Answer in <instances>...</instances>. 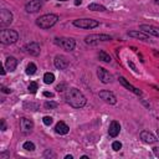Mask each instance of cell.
<instances>
[{
  "mask_svg": "<svg viewBox=\"0 0 159 159\" xmlns=\"http://www.w3.org/2000/svg\"><path fill=\"white\" fill-rule=\"evenodd\" d=\"M65 99L73 108H81L87 102L83 93L77 88H67V91L65 93Z\"/></svg>",
  "mask_w": 159,
  "mask_h": 159,
  "instance_id": "6da1fadb",
  "label": "cell"
},
{
  "mask_svg": "<svg viewBox=\"0 0 159 159\" xmlns=\"http://www.w3.org/2000/svg\"><path fill=\"white\" fill-rule=\"evenodd\" d=\"M59 20V16L55 14H46V15H42L40 16L38 20H36V25L41 29H50L52 28Z\"/></svg>",
  "mask_w": 159,
  "mask_h": 159,
  "instance_id": "7a4b0ae2",
  "label": "cell"
},
{
  "mask_svg": "<svg viewBox=\"0 0 159 159\" xmlns=\"http://www.w3.org/2000/svg\"><path fill=\"white\" fill-rule=\"evenodd\" d=\"M19 40V34L15 30H1L0 31V41L4 45H11Z\"/></svg>",
  "mask_w": 159,
  "mask_h": 159,
  "instance_id": "3957f363",
  "label": "cell"
},
{
  "mask_svg": "<svg viewBox=\"0 0 159 159\" xmlns=\"http://www.w3.org/2000/svg\"><path fill=\"white\" fill-rule=\"evenodd\" d=\"M55 44L57 46L62 47V49L66 50V51H72L73 49H75V46H76L75 40L70 39V38H56L55 39Z\"/></svg>",
  "mask_w": 159,
  "mask_h": 159,
  "instance_id": "277c9868",
  "label": "cell"
},
{
  "mask_svg": "<svg viewBox=\"0 0 159 159\" xmlns=\"http://www.w3.org/2000/svg\"><path fill=\"white\" fill-rule=\"evenodd\" d=\"M73 25L80 29H94L98 26V21L92 19H77L73 20Z\"/></svg>",
  "mask_w": 159,
  "mask_h": 159,
  "instance_id": "5b68a950",
  "label": "cell"
},
{
  "mask_svg": "<svg viewBox=\"0 0 159 159\" xmlns=\"http://www.w3.org/2000/svg\"><path fill=\"white\" fill-rule=\"evenodd\" d=\"M112 40V38L108 35H104V34H92V35H88L86 36L84 39V42L88 45H94V44H98L101 41H109Z\"/></svg>",
  "mask_w": 159,
  "mask_h": 159,
  "instance_id": "8992f818",
  "label": "cell"
},
{
  "mask_svg": "<svg viewBox=\"0 0 159 159\" xmlns=\"http://www.w3.org/2000/svg\"><path fill=\"white\" fill-rule=\"evenodd\" d=\"M97 76L101 80V82H103V83H111V82H113V76L111 75V73L106 70V68H103V67H98L97 68Z\"/></svg>",
  "mask_w": 159,
  "mask_h": 159,
  "instance_id": "52a82bcc",
  "label": "cell"
},
{
  "mask_svg": "<svg viewBox=\"0 0 159 159\" xmlns=\"http://www.w3.org/2000/svg\"><path fill=\"white\" fill-rule=\"evenodd\" d=\"M13 23V14L9 11L6 9H3L1 11H0V25L5 28V26H8Z\"/></svg>",
  "mask_w": 159,
  "mask_h": 159,
  "instance_id": "ba28073f",
  "label": "cell"
},
{
  "mask_svg": "<svg viewBox=\"0 0 159 159\" xmlns=\"http://www.w3.org/2000/svg\"><path fill=\"white\" fill-rule=\"evenodd\" d=\"M34 128V122L29 118H20V129L24 134L31 133V131Z\"/></svg>",
  "mask_w": 159,
  "mask_h": 159,
  "instance_id": "9c48e42d",
  "label": "cell"
},
{
  "mask_svg": "<svg viewBox=\"0 0 159 159\" xmlns=\"http://www.w3.org/2000/svg\"><path fill=\"white\" fill-rule=\"evenodd\" d=\"M24 50L28 52V54L33 55V56H39L40 52H41V49H40V45L38 42H29L24 46Z\"/></svg>",
  "mask_w": 159,
  "mask_h": 159,
  "instance_id": "30bf717a",
  "label": "cell"
},
{
  "mask_svg": "<svg viewBox=\"0 0 159 159\" xmlns=\"http://www.w3.org/2000/svg\"><path fill=\"white\" fill-rule=\"evenodd\" d=\"M141 31L146 33L148 35H152V36H155V38H159V28L154 25H147V24H143L141 25Z\"/></svg>",
  "mask_w": 159,
  "mask_h": 159,
  "instance_id": "8fae6325",
  "label": "cell"
},
{
  "mask_svg": "<svg viewBox=\"0 0 159 159\" xmlns=\"http://www.w3.org/2000/svg\"><path fill=\"white\" fill-rule=\"evenodd\" d=\"M98 96L102 98L104 102H107L109 104H116L117 103V98H116L114 94L112 92H109V91H101L98 93Z\"/></svg>",
  "mask_w": 159,
  "mask_h": 159,
  "instance_id": "7c38bea8",
  "label": "cell"
},
{
  "mask_svg": "<svg viewBox=\"0 0 159 159\" xmlns=\"http://www.w3.org/2000/svg\"><path fill=\"white\" fill-rule=\"evenodd\" d=\"M54 63H55V67L59 68V70H66L67 66H68V60L65 56L57 55L55 57V60H54Z\"/></svg>",
  "mask_w": 159,
  "mask_h": 159,
  "instance_id": "4fadbf2b",
  "label": "cell"
},
{
  "mask_svg": "<svg viewBox=\"0 0 159 159\" xmlns=\"http://www.w3.org/2000/svg\"><path fill=\"white\" fill-rule=\"evenodd\" d=\"M141 139L146 143H149V144H153V143H155L158 141L157 137L149 131H142L141 132Z\"/></svg>",
  "mask_w": 159,
  "mask_h": 159,
  "instance_id": "5bb4252c",
  "label": "cell"
},
{
  "mask_svg": "<svg viewBox=\"0 0 159 159\" xmlns=\"http://www.w3.org/2000/svg\"><path fill=\"white\" fill-rule=\"evenodd\" d=\"M26 11L28 13H36V11H39V10L41 9V1L40 0H31L30 3L26 4Z\"/></svg>",
  "mask_w": 159,
  "mask_h": 159,
  "instance_id": "9a60e30c",
  "label": "cell"
},
{
  "mask_svg": "<svg viewBox=\"0 0 159 159\" xmlns=\"http://www.w3.org/2000/svg\"><path fill=\"white\" fill-rule=\"evenodd\" d=\"M118 80H119V82L122 83V86H124L127 89H129L131 92H133L134 94H137V96H141V94H142V91H141V89L136 88L134 86H132V84H131L128 81H127V80H126L124 77H119Z\"/></svg>",
  "mask_w": 159,
  "mask_h": 159,
  "instance_id": "2e32d148",
  "label": "cell"
},
{
  "mask_svg": "<svg viewBox=\"0 0 159 159\" xmlns=\"http://www.w3.org/2000/svg\"><path fill=\"white\" fill-rule=\"evenodd\" d=\"M119 131H121V124L118 123L117 121H112L109 124V129H108V134L111 137H117L119 134Z\"/></svg>",
  "mask_w": 159,
  "mask_h": 159,
  "instance_id": "e0dca14e",
  "label": "cell"
},
{
  "mask_svg": "<svg viewBox=\"0 0 159 159\" xmlns=\"http://www.w3.org/2000/svg\"><path fill=\"white\" fill-rule=\"evenodd\" d=\"M16 66H18V60L13 56H9L6 59V61H5V67H6V70L13 72L15 68H16Z\"/></svg>",
  "mask_w": 159,
  "mask_h": 159,
  "instance_id": "ac0fdd59",
  "label": "cell"
},
{
  "mask_svg": "<svg viewBox=\"0 0 159 159\" xmlns=\"http://www.w3.org/2000/svg\"><path fill=\"white\" fill-rule=\"evenodd\" d=\"M55 131H56V133L63 136V134H67L68 132H70V127H68L65 122H59L55 127Z\"/></svg>",
  "mask_w": 159,
  "mask_h": 159,
  "instance_id": "d6986e66",
  "label": "cell"
},
{
  "mask_svg": "<svg viewBox=\"0 0 159 159\" xmlns=\"http://www.w3.org/2000/svg\"><path fill=\"white\" fill-rule=\"evenodd\" d=\"M129 36H132V38H136V39H141V40H149V35L143 33V31H129L128 33Z\"/></svg>",
  "mask_w": 159,
  "mask_h": 159,
  "instance_id": "ffe728a7",
  "label": "cell"
},
{
  "mask_svg": "<svg viewBox=\"0 0 159 159\" xmlns=\"http://www.w3.org/2000/svg\"><path fill=\"white\" fill-rule=\"evenodd\" d=\"M88 9L92 10V11H106V8L103 5H99V4H89Z\"/></svg>",
  "mask_w": 159,
  "mask_h": 159,
  "instance_id": "44dd1931",
  "label": "cell"
},
{
  "mask_svg": "<svg viewBox=\"0 0 159 159\" xmlns=\"http://www.w3.org/2000/svg\"><path fill=\"white\" fill-rule=\"evenodd\" d=\"M55 81V75L54 73H51V72H46L45 75H44V82L47 83V84H50Z\"/></svg>",
  "mask_w": 159,
  "mask_h": 159,
  "instance_id": "7402d4cb",
  "label": "cell"
},
{
  "mask_svg": "<svg viewBox=\"0 0 159 159\" xmlns=\"http://www.w3.org/2000/svg\"><path fill=\"white\" fill-rule=\"evenodd\" d=\"M98 59L101 61H103V62H111V56L108 54H106L104 51H99V54H98Z\"/></svg>",
  "mask_w": 159,
  "mask_h": 159,
  "instance_id": "603a6c76",
  "label": "cell"
},
{
  "mask_svg": "<svg viewBox=\"0 0 159 159\" xmlns=\"http://www.w3.org/2000/svg\"><path fill=\"white\" fill-rule=\"evenodd\" d=\"M35 72H36V65L33 62H30L28 67H26V73H28V75H34Z\"/></svg>",
  "mask_w": 159,
  "mask_h": 159,
  "instance_id": "cb8c5ba5",
  "label": "cell"
},
{
  "mask_svg": "<svg viewBox=\"0 0 159 159\" xmlns=\"http://www.w3.org/2000/svg\"><path fill=\"white\" fill-rule=\"evenodd\" d=\"M23 147H24V149L29 150V152H33V150H35V144H34L33 142H25Z\"/></svg>",
  "mask_w": 159,
  "mask_h": 159,
  "instance_id": "d4e9b609",
  "label": "cell"
},
{
  "mask_svg": "<svg viewBox=\"0 0 159 159\" xmlns=\"http://www.w3.org/2000/svg\"><path fill=\"white\" fill-rule=\"evenodd\" d=\"M38 88H39V86H38V83H36V82H30L29 87H28V89H29L30 93H36Z\"/></svg>",
  "mask_w": 159,
  "mask_h": 159,
  "instance_id": "484cf974",
  "label": "cell"
},
{
  "mask_svg": "<svg viewBox=\"0 0 159 159\" xmlns=\"http://www.w3.org/2000/svg\"><path fill=\"white\" fill-rule=\"evenodd\" d=\"M57 104L56 102H52V101H47V102L45 103V108L46 109H52V108H56L57 107Z\"/></svg>",
  "mask_w": 159,
  "mask_h": 159,
  "instance_id": "4316f807",
  "label": "cell"
},
{
  "mask_svg": "<svg viewBox=\"0 0 159 159\" xmlns=\"http://www.w3.org/2000/svg\"><path fill=\"white\" fill-rule=\"evenodd\" d=\"M25 109H28V111H31L30 108H33V111H36L38 109V104H34V103H25Z\"/></svg>",
  "mask_w": 159,
  "mask_h": 159,
  "instance_id": "83f0119b",
  "label": "cell"
},
{
  "mask_svg": "<svg viewBox=\"0 0 159 159\" xmlns=\"http://www.w3.org/2000/svg\"><path fill=\"white\" fill-rule=\"evenodd\" d=\"M42 122H44L45 126H51V124H52V118L49 117V116H46V117L42 118Z\"/></svg>",
  "mask_w": 159,
  "mask_h": 159,
  "instance_id": "f1b7e54d",
  "label": "cell"
},
{
  "mask_svg": "<svg viewBox=\"0 0 159 159\" xmlns=\"http://www.w3.org/2000/svg\"><path fill=\"white\" fill-rule=\"evenodd\" d=\"M112 148H113V150H116V152H117V150H119L121 148H122V143H121V142H117V141H116V142H113Z\"/></svg>",
  "mask_w": 159,
  "mask_h": 159,
  "instance_id": "f546056e",
  "label": "cell"
},
{
  "mask_svg": "<svg viewBox=\"0 0 159 159\" xmlns=\"http://www.w3.org/2000/svg\"><path fill=\"white\" fill-rule=\"evenodd\" d=\"M56 89H57L59 92L63 91V89H67V84H66V83H60V84H57V86H56Z\"/></svg>",
  "mask_w": 159,
  "mask_h": 159,
  "instance_id": "4dcf8cb0",
  "label": "cell"
},
{
  "mask_svg": "<svg viewBox=\"0 0 159 159\" xmlns=\"http://www.w3.org/2000/svg\"><path fill=\"white\" fill-rule=\"evenodd\" d=\"M44 155H45V157H52V158H56V154H55L54 152H51V150H46Z\"/></svg>",
  "mask_w": 159,
  "mask_h": 159,
  "instance_id": "1f68e13d",
  "label": "cell"
},
{
  "mask_svg": "<svg viewBox=\"0 0 159 159\" xmlns=\"http://www.w3.org/2000/svg\"><path fill=\"white\" fill-rule=\"evenodd\" d=\"M1 91L4 93H10V92H11V89L8 88V87H5V86H1Z\"/></svg>",
  "mask_w": 159,
  "mask_h": 159,
  "instance_id": "d6a6232c",
  "label": "cell"
},
{
  "mask_svg": "<svg viewBox=\"0 0 159 159\" xmlns=\"http://www.w3.org/2000/svg\"><path fill=\"white\" fill-rule=\"evenodd\" d=\"M153 153H154V154L159 158V147H154V148H153Z\"/></svg>",
  "mask_w": 159,
  "mask_h": 159,
  "instance_id": "836d02e7",
  "label": "cell"
},
{
  "mask_svg": "<svg viewBox=\"0 0 159 159\" xmlns=\"http://www.w3.org/2000/svg\"><path fill=\"white\" fill-rule=\"evenodd\" d=\"M1 131H3V132L6 131V123H5L4 119H1Z\"/></svg>",
  "mask_w": 159,
  "mask_h": 159,
  "instance_id": "e575fe53",
  "label": "cell"
},
{
  "mask_svg": "<svg viewBox=\"0 0 159 159\" xmlns=\"http://www.w3.org/2000/svg\"><path fill=\"white\" fill-rule=\"evenodd\" d=\"M44 96H45V97L52 98V97H54V93H51V92H44Z\"/></svg>",
  "mask_w": 159,
  "mask_h": 159,
  "instance_id": "d590c367",
  "label": "cell"
},
{
  "mask_svg": "<svg viewBox=\"0 0 159 159\" xmlns=\"http://www.w3.org/2000/svg\"><path fill=\"white\" fill-rule=\"evenodd\" d=\"M128 65H129L132 68H133V71H134V72H138V71H137V68H136V66H134V65H133V63H132L131 61H128Z\"/></svg>",
  "mask_w": 159,
  "mask_h": 159,
  "instance_id": "8d00e7d4",
  "label": "cell"
},
{
  "mask_svg": "<svg viewBox=\"0 0 159 159\" xmlns=\"http://www.w3.org/2000/svg\"><path fill=\"white\" fill-rule=\"evenodd\" d=\"M0 70H1V71H0V73H1V76H4V75H5V70H4V67H0Z\"/></svg>",
  "mask_w": 159,
  "mask_h": 159,
  "instance_id": "74e56055",
  "label": "cell"
},
{
  "mask_svg": "<svg viewBox=\"0 0 159 159\" xmlns=\"http://www.w3.org/2000/svg\"><path fill=\"white\" fill-rule=\"evenodd\" d=\"M81 3H82V0H76V1H75V5H80Z\"/></svg>",
  "mask_w": 159,
  "mask_h": 159,
  "instance_id": "f35d334b",
  "label": "cell"
},
{
  "mask_svg": "<svg viewBox=\"0 0 159 159\" xmlns=\"http://www.w3.org/2000/svg\"><path fill=\"white\" fill-rule=\"evenodd\" d=\"M65 158H66V159H72V158H73V157H72V155H66V157H65Z\"/></svg>",
  "mask_w": 159,
  "mask_h": 159,
  "instance_id": "ab89813d",
  "label": "cell"
},
{
  "mask_svg": "<svg viewBox=\"0 0 159 159\" xmlns=\"http://www.w3.org/2000/svg\"><path fill=\"white\" fill-rule=\"evenodd\" d=\"M154 3H155V4H159V0H154Z\"/></svg>",
  "mask_w": 159,
  "mask_h": 159,
  "instance_id": "60d3db41",
  "label": "cell"
},
{
  "mask_svg": "<svg viewBox=\"0 0 159 159\" xmlns=\"http://www.w3.org/2000/svg\"><path fill=\"white\" fill-rule=\"evenodd\" d=\"M60 1H66V0H60Z\"/></svg>",
  "mask_w": 159,
  "mask_h": 159,
  "instance_id": "b9f144b4",
  "label": "cell"
}]
</instances>
